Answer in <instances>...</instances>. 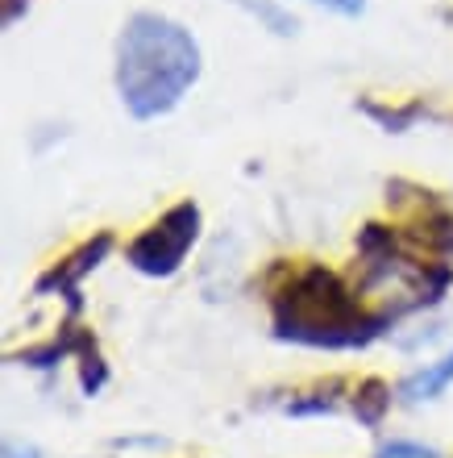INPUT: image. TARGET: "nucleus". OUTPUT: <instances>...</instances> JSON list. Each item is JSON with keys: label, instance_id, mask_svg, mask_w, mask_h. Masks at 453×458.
<instances>
[{"label": "nucleus", "instance_id": "6", "mask_svg": "<svg viewBox=\"0 0 453 458\" xmlns=\"http://www.w3.org/2000/svg\"><path fill=\"white\" fill-rule=\"evenodd\" d=\"M238 4H241L246 13H254V17H258V21H263L271 34H279V38H291V34L299 30L296 17H291L287 9H279L274 0H238Z\"/></svg>", "mask_w": 453, "mask_h": 458}, {"label": "nucleus", "instance_id": "4", "mask_svg": "<svg viewBox=\"0 0 453 458\" xmlns=\"http://www.w3.org/2000/svg\"><path fill=\"white\" fill-rule=\"evenodd\" d=\"M449 384H453V350L437 362H424L416 375H407L404 387H399V396H404L407 404H420V400H437Z\"/></svg>", "mask_w": 453, "mask_h": 458}, {"label": "nucleus", "instance_id": "2", "mask_svg": "<svg viewBox=\"0 0 453 458\" xmlns=\"http://www.w3.org/2000/svg\"><path fill=\"white\" fill-rule=\"evenodd\" d=\"M382 329V317H366L354 292L324 267H304L274 296V334L304 346H362Z\"/></svg>", "mask_w": 453, "mask_h": 458}, {"label": "nucleus", "instance_id": "8", "mask_svg": "<svg viewBox=\"0 0 453 458\" xmlns=\"http://www.w3.org/2000/svg\"><path fill=\"white\" fill-rule=\"evenodd\" d=\"M374 458H441V454L429 446H420V442H387Z\"/></svg>", "mask_w": 453, "mask_h": 458}, {"label": "nucleus", "instance_id": "1", "mask_svg": "<svg viewBox=\"0 0 453 458\" xmlns=\"http://www.w3.org/2000/svg\"><path fill=\"white\" fill-rule=\"evenodd\" d=\"M200 42L163 13H133L117 38V92L130 117L171 113L200 80Z\"/></svg>", "mask_w": 453, "mask_h": 458}, {"label": "nucleus", "instance_id": "3", "mask_svg": "<svg viewBox=\"0 0 453 458\" xmlns=\"http://www.w3.org/2000/svg\"><path fill=\"white\" fill-rule=\"evenodd\" d=\"M196 233H200V208L191 205V200H183V205L167 208L150 229H142V233L130 242L125 259H130L133 271H142V276H171V271H180V263L188 259Z\"/></svg>", "mask_w": 453, "mask_h": 458}, {"label": "nucleus", "instance_id": "11", "mask_svg": "<svg viewBox=\"0 0 453 458\" xmlns=\"http://www.w3.org/2000/svg\"><path fill=\"white\" fill-rule=\"evenodd\" d=\"M17 4H21V0H4V21H13V17H17Z\"/></svg>", "mask_w": 453, "mask_h": 458}, {"label": "nucleus", "instance_id": "5", "mask_svg": "<svg viewBox=\"0 0 453 458\" xmlns=\"http://www.w3.org/2000/svg\"><path fill=\"white\" fill-rule=\"evenodd\" d=\"M108 246H113V238H108V233H100V238L88 242V246L75 254V259H67V263H63L59 271H55V276L42 284V288H50V284H59V288H71V284H80V276H84V271H92L96 259H105Z\"/></svg>", "mask_w": 453, "mask_h": 458}, {"label": "nucleus", "instance_id": "9", "mask_svg": "<svg viewBox=\"0 0 453 458\" xmlns=\"http://www.w3.org/2000/svg\"><path fill=\"white\" fill-rule=\"evenodd\" d=\"M312 4H321L329 13H341V17H358L366 9V0H312Z\"/></svg>", "mask_w": 453, "mask_h": 458}, {"label": "nucleus", "instance_id": "7", "mask_svg": "<svg viewBox=\"0 0 453 458\" xmlns=\"http://www.w3.org/2000/svg\"><path fill=\"white\" fill-rule=\"evenodd\" d=\"M387 400H391V396H387V387H382V384H366V387H362V396H358V404H354V409H358L362 421L374 425V421L382 417V409H387Z\"/></svg>", "mask_w": 453, "mask_h": 458}, {"label": "nucleus", "instance_id": "10", "mask_svg": "<svg viewBox=\"0 0 453 458\" xmlns=\"http://www.w3.org/2000/svg\"><path fill=\"white\" fill-rule=\"evenodd\" d=\"M4 458H38V450L29 446V450H17V446H9L4 450Z\"/></svg>", "mask_w": 453, "mask_h": 458}]
</instances>
